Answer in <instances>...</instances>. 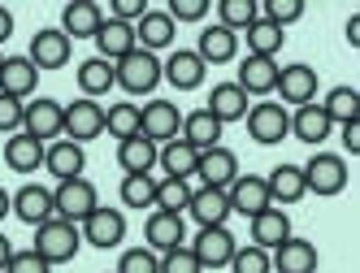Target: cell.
<instances>
[{"label": "cell", "instance_id": "6da1fadb", "mask_svg": "<svg viewBox=\"0 0 360 273\" xmlns=\"http://www.w3.org/2000/svg\"><path fill=\"white\" fill-rule=\"evenodd\" d=\"M304 173V191L308 195H321V200H330V195H343L347 182H352V169L339 152H317V157H308L300 165Z\"/></svg>", "mask_w": 360, "mask_h": 273}, {"label": "cell", "instance_id": "7a4b0ae2", "mask_svg": "<svg viewBox=\"0 0 360 273\" xmlns=\"http://www.w3.org/2000/svg\"><path fill=\"white\" fill-rule=\"evenodd\" d=\"M79 247H83L79 226H70V221H61V217H48L44 226H35V247H31V252L44 256L48 265L74 260V256H79Z\"/></svg>", "mask_w": 360, "mask_h": 273}, {"label": "cell", "instance_id": "3957f363", "mask_svg": "<svg viewBox=\"0 0 360 273\" xmlns=\"http://www.w3.org/2000/svg\"><path fill=\"white\" fill-rule=\"evenodd\" d=\"M113 79H117V87L126 95H152V91H157V83H161V57H152V53H143V48H135L131 57H122L113 65Z\"/></svg>", "mask_w": 360, "mask_h": 273}, {"label": "cell", "instance_id": "277c9868", "mask_svg": "<svg viewBox=\"0 0 360 273\" xmlns=\"http://www.w3.org/2000/svg\"><path fill=\"white\" fill-rule=\"evenodd\" d=\"M53 208L61 221L70 226H83V221L100 208V195H96V182L91 178H70V182H57L53 191Z\"/></svg>", "mask_w": 360, "mask_h": 273}, {"label": "cell", "instance_id": "5b68a950", "mask_svg": "<svg viewBox=\"0 0 360 273\" xmlns=\"http://www.w3.org/2000/svg\"><path fill=\"white\" fill-rule=\"evenodd\" d=\"M317 87H321V79H317V69L313 65H304V61H291V65H278V87H274V95H282V109H304V105H317Z\"/></svg>", "mask_w": 360, "mask_h": 273}, {"label": "cell", "instance_id": "8992f818", "mask_svg": "<svg viewBox=\"0 0 360 273\" xmlns=\"http://www.w3.org/2000/svg\"><path fill=\"white\" fill-rule=\"evenodd\" d=\"M61 121H65V105H57L53 95H35V100L22 105V131H27L31 139H39L44 147L65 139L61 135Z\"/></svg>", "mask_w": 360, "mask_h": 273}, {"label": "cell", "instance_id": "52a82bcc", "mask_svg": "<svg viewBox=\"0 0 360 273\" xmlns=\"http://www.w3.org/2000/svg\"><path fill=\"white\" fill-rule=\"evenodd\" d=\"M248 135L252 143H261V147H274L291 135V109H282L278 100H261V105H252L248 109Z\"/></svg>", "mask_w": 360, "mask_h": 273}, {"label": "cell", "instance_id": "ba28073f", "mask_svg": "<svg viewBox=\"0 0 360 273\" xmlns=\"http://www.w3.org/2000/svg\"><path fill=\"white\" fill-rule=\"evenodd\" d=\"M139 135L148 143H157V147L178 139V135H183V113H178V105L174 100H148L139 109Z\"/></svg>", "mask_w": 360, "mask_h": 273}, {"label": "cell", "instance_id": "9c48e42d", "mask_svg": "<svg viewBox=\"0 0 360 273\" xmlns=\"http://www.w3.org/2000/svg\"><path fill=\"white\" fill-rule=\"evenodd\" d=\"M61 135L70 143H91L96 135H105V109H100V100H87V95H79L74 105H65V121H61Z\"/></svg>", "mask_w": 360, "mask_h": 273}, {"label": "cell", "instance_id": "30bf717a", "mask_svg": "<svg viewBox=\"0 0 360 273\" xmlns=\"http://www.w3.org/2000/svg\"><path fill=\"white\" fill-rule=\"evenodd\" d=\"M187 243V221L178 217V213H161V208H152L148 221H143V247L148 252H174V247H183Z\"/></svg>", "mask_w": 360, "mask_h": 273}, {"label": "cell", "instance_id": "8fae6325", "mask_svg": "<svg viewBox=\"0 0 360 273\" xmlns=\"http://www.w3.org/2000/svg\"><path fill=\"white\" fill-rule=\"evenodd\" d=\"M79 234H83V243L100 247V252H109V247H117V243L126 239V213L100 204V208L83 221V226H79Z\"/></svg>", "mask_w": 360, "mask_h": 273}, {"label": "cell", "instance_id": "7c38bea8", "mask_svg": "<svg viewBox=\"0 0 360 273\" xmlns=\"http://www.w3.org/2000/svg\"><path fill=\"white\" fill-rule=\"evenodd\" d=\"M226 200H230V213H243L248 221H252L256 213L274 208V200H269V187H265V178H261V173H239V178L226 187Z\"/></svg>", "mask_w": 360, "mask_h": 273}, {"label": "cell", "instance_id": "4fadbf2b", "mask_svg": "<svg viewBox=\"0 0 360 273\" xmlns=\"http://www.w3.org/2000/svg\"><path fill=\"white\" fill-rule=\"evenodd\" d=\"M235 252H239V239L230 234L226 226H209V230H200V234H195V243H191V256L200 260V269H226Z\"/></svg>", "mask_w": 360, "mask_h": 273}, {"label": "cell", "instance_id": "5bb4252c", "mask_svg": "<svg viewBox=\"0 0 360 273\" xmlns=\"http://www.w3.org/2000/svg\"><path fill=\"white\" fill-rule=\"evenodd\" d=\"M204 74H209V65L195 57V48H174V53L161 61V79L174 91H195L204 83Z\"/></svg>", "mask_w": 360, "mask_h": 273}, {"label": "cell", "instance_id": "9a60e30c", "mask_svg": "<svg viewBox=\"0 0 360 273\" xmlns=\"http://www.w3.org/2000/svg\"><path fill=\"white\" fill-rule=\"evenodd\" d=\"M195 178H200V187H217V191H226L230 182L239 178V157L230 152L226 143H217V147H209V152H200Z\"/></svg>", "mask_w": 360, "mask_h": 273}, {"label": "cell", "instance_id": "2e32d148", "mask_svg": "<svg viewBox=\"0 0 360 273\" xmlns=\"http://www.w3.org/2000/svg\"><path fill=\"white\" fill-rule=\"evenodd\" d=\"M135 27L131 22H117V18H105L100 22V31H96V57L100 61H109V65H117L122 57H131L135 53Z\"/></svg>", "mask_w": 360, "mask_h": 273}, {"label": "cell", "instance_id": "e0dca14e", "mask_svg": "<svg viewBox=\"0 0 360 273\" xmlns=\"http://www.w3.org/2000/svg\"><path fill=\"white\" fill-rule=\"evenodd\" d=\"M70 48H74V44L65 39L61 27H48V31H35L27 61H31L35 69H61V65L70 61Z\"/></svg>", "mask_w": 360, "mask_h": 273}, {"label": "cell", "instance_id": "ac0fdd59", "mask_svg": "<svg viewBox=\"0 0 360 273\" xmlns=\"http://www.w3.org/2000/svg\"><path fill=\"white\" fill-rule=\"evenodd\" d=\"M269 265H274V273H317V243L291 234L282 247L269 252Z\"/></svg>", "mask_w": 360, "mask_h": 273}, {"label": "cell", "instance_id": "d6986e66", "mask_svg": "<svg viewBox=\"0 0 360 273\" xmlns=\"http://www.w3.org/2000/svg\"><path fill=\"white\" fill-rule=\"evenodd\" d=\"M100 22H105V9L96 5V0H70V5L61 9V31L65 39H96Z\"/></svg>", "mask_w": 360, "mask_h": 273}, {"label": "cell", "instance_id": "ffe728a7", "mask_svg": "<svg viewBox=\"0 0 360 273\" xmlns=\"http://www.w3.org/2000/svg\"><path fill=\"white\" fill-rule=\"evenodd\" d=\"M18 221H27V226H44L48 217H57L53 208V191L39 187V182H27L22 191H13V208H9Z\"/></svg>", "mask_w": 360, "mask_h": 273}, {"label": "cell", "instance_id": "44dd1931", "mask_svg": "<svg viewBox=\"0 0 360 273\" xmlns=\"http://www.w3.org/2000/svg\"><path fill=\"white\" fill-rule=\"evenodd\" d=\"M83 165H87V152H83L79 143H70V139H57V143H48V147H44V169L53 173L57 182L83 178Z\"/></svg>", "mask_w": 360, "mask_h": 273}, {"label": "cell", "instance_id": "7402d4cb", "mask_svg": "<svg viewBox=\"0 0 360 273\" xmlns=\"http://www.w3.org/2000/svg\"><path fill=\"white\" fill-rule=\"evenodd\" d=\"M35 87H39V69L27 57H5V65H0V95L27 105V95H35Z\"/></svg>", "mask_w": 360, "mask_h": 273}, {"label": "cell", "instance_id": "603a6c76", "mask_svg": "<svg viewBox=\"0 0 360 273\" xmlns=\"http://www.w3.org/2000/svg\"><path fill=\"white\" fill-rule=\"evenodd\" d=\"M295 230H291V217L287 208H265L252 217V247H261V252H274V247H282Z\"/></svg>", "mask_w": 360, "mask_h": 273}, {"label": "cell", "instance_id": "cb8c5ba5", "mask_svg": "<svg viewBox=\"0 0 360 273\" xmlns=\"http://www.w3.org/2000/svg\"><path fill=\"white\" fill-rule=\"evenodd\" d=\"M187 213H191V221L200 230L226 226V221H230V200H226V191H217V187H200V191H191Z\"/></svg>", "mask_w": 360, "mask_h": 273}, {"label": "cell", "instance_id": "d4e9b609", "mask_svg": "<svg viewBox=\"0 0 360 273\" xmlns=\"http://www.w3.org/2000/svg\"><path fill=\"white\" fill-rule=\"evenodd\" d=\"M174 35H178V27L169 22V13H165V9H148V13L135 22V44L143 48V53H152V57H157L161 48H169V44H174Z\"/></svg>", "mask_w": 360, "mask_h": 273}, {"label": "cell", "instance_id": "484cf974", "mask_svg": "<svg viewBox=\"0 0 360 273\" xmlns=\"http://www.w3.org/2000/svg\"><path fill=\"white\" fill-rule=\"evenodd\" d=\"M204 109H209V113L221 121V126H230V121H243V117H248L252 100L243 95L239 83H217V87L209 91V105H204Z\"/></svg>", "mask_w": 360, "mask_h": 273}, {"label": "cell", "instance_id": "4316f807", "mask_svg": "<svg viewBox=\"0 0 360 273\" xmlns=\"http://www.w3.org/2000/svg\"><path fill=\"white\" fill-rule=\"evenodd\" d=\"M235 83L243 87L248 100H252V95H274V87H278V61H269V57L239 61V79Z\"/></svg>", "mask_w": 360, "mask_h": 273}, {"label": "cell", "instance_id": "83f0119b", "mask_svg": "<svg viewBox=\"0 0 360 273\" xmlns=\"http://www.w3.org/2000/svg\"><path fill=\"white\" fill-rule=\"evenodd\" d=\"M195 57L204 65H226L239 57V35H230L226 27H204L200 31V44H195Z\"/></svg>", "mask_w": 360, "mask_h": 273}, {"label": "cell", "instance_id": "f1b7e54d", "mask_svg": "<svg viewBox=\"0 0 360 273\" xmlns=\"http://www.w3.org/2000/svg\"><path fill=\"white\" fill-rule=\"evenodd\" d=\"M265 187H269V200H274V208H287V204H300L304 200V173H300V165H274V173L265 178Z\"/></svg>", "mask_w": 360, "mask_h": 273}, {"label": "cell", "instance_id": "f546056e", "mask_svg": "<svg viewBox=\"0 0 360 273\" xmlns=\"http://www.w3.org/2000/svg\"><path fill=\"white\" fill-rule=\"evenodd\" d=\"M157 165L165 169V178H195V165H200V152L191 143H183V139H169V143H161L157 147Z\"/></svg>", "mask_w": 360, "mask_h": 273}, {"label": "cell", "instance_id": "4dcf8cb0", "mask_svg": "<svg viewBox=\"0 0 360 273\" xmlns=\"http://www.w3.org/2000/svg\"><path fill=\"white\" fill-rule=\"evenodd\" d=\"M5 165H9L13 173H35V169H44V143L31 139L27 131L9 135V139H5Z\"/></svg>", "mask_w": 360, "mask_h": 273}, {"label": "cell", "instance_id": "1f68e13d", "mask_svg": "<svg viewBox=\"0 0 360 273\" xmlns=\"http://www.w3.org/2000/svg\"><path fill=\"white\" fill-rule=\"evenodd\" d=\"M183 143H191L195 152H209V147H217L221 143V121L209 113V109H195V113H187L183 117V135H178Z\"/></svg>", "mask_w": 360, "mask_h": 273}, {"label": "cell", "instance_id": "d6a6232c", "mask_svg": "<svg viewBox=\"0 0 360 273\" xmlns=\"http://www.w3.org/2000/svg\"><path fill=\"white\" fill-rule=\"evenodd\" d=\"M334 126H330V117L321 113V105H304V109H291V135L300 139V143H308V147H317V143H326V135H330Z\"/></svg>", "mask_w": 360, "mask_h": 273}, {"label": "cell", "instance_id": "836d02e7", "mask_svg": "<svg viewBox=\"0 0 360 273\" xmlns=\"http://www.w3.org/2000/svg\"><path fill=\"white\" fill-rule=\"evenodd\" d=\"M321 113L330 117V126H347V121H360V91L356 87H330L326 100H321Z\"/></svg>", "mask_w": 360, "mask_h": 273}, {"label": "cell", "instance_id": "e575fe53", "mask_svg": "<svg viewBox=\"0 0 360 273\" xmlns=\"http://www.w3.org/2000/svg\"><path fill=\"white\" fill-rule=\"evenodd\" d=\"M243 35H248V57H269V61H274V57L282 53V44H287V31L274 27L269 18H256Z\"/></svg>", "mask_w": 360, "mask_h": 273}, {"label": "cell", "instance_id": "d590c367", "mask_svg": "<svg viewBox=\"0 0 360 273\" xmlns=\"http://www.w3.org/2000/svg\"><path fill=\"white\" fill-rule=\"evenodd\" d=\"M113 87H117V79H113V65H109V61L87 57V61L79 65V91L87 95V100H96V95H109Z\"/></svg>", "mask_w": 360, "mask_h": 273}, {"label": "cell", "instance_id": "8d00e7d4", "mask_svg": "<svg viewBox=\"0 0 360 273\" xmlns=\"http://www.w3.org/2000/svg\"><path fill=\"white\" fill-rule=\"evenodd\" d=\"M117 165L126 173H152V169H157V143H148L143 135L117 143Z\"/></svg>", "mask_w": 360, "mask_h": 273}, {"label": "cell", "instance_id": "74e56055", "mask_svg": "<svg viewBox=\"0 0 360 273\" xmlns=\"http://www.w3.org/2000/svg\"><path fill=\"white\" fill-rule=\"evenodd\" d=\"M105 135H113L117 143L139 135V105L135 100H117L113 109H105Z\"/></svg>", "mask_w": 360, "mask_h": 273}, {"label": "cell", "instance_id": "f35d334b", "mask_svg": "<svg viewBox=\"0 0 360 273\" xmlns=\"http://www.w3.org/2000/svg\"><path fill=\"white\" fill-rule=\"evenodd\" d=\"M122 204L126 208H152V204H157V178H152V173H126V178H122Z\"/></svg>", "mask_w": 360, "mask_h": 273}, {"label": "cell", "instance_id": "ab89813d", "mask_svg": "<svg viewBox=\"0 0 360 273\" xmlns=\"http://www.w3.org/2000/svg\"><path fill=\"white\" fill-rule=\"evenodd\" d=\"M217 27H226L230 35H239V31H248L256 18H261V9H256V0H221L217 5Z\"/></svg>", "mask_w": 360, "mask_h": 273}, {"label": "cell", "instance_id": "60d3db41", "mask_svg": "<svg viewBox=\"0 0 360 273\" xmlns=\"http://www.w3.org/2000/svg\"><path fill=\"white\" fill-rule=\"evenodd\" d=\"M187 204H191V182H183V178H161V182H157V204H152V208L183 217Z\"/></svg>", "mask_w": 360, "mask_h": 273}, {"label": "cell", "instance_id": "b9f144b4", "mask_svg": "<svg viewBox=\"0 0 360 273\" xmlns=\"http://www.w3.org/2000/svg\"><path fill=\"white\" fill-rule=\"evenodd\" d=\"M113 273H161V256L148 252V247H126Z\"/></svg>", "mask_w": 360, "mask_h": 273}, {"label": "cell", "instance_id": "7bdbcfd3", "mask_svg": "<svg viewBox=\"0 0 360 273\" xmlns=\"http://www.w3.org/2000/svg\"><path fill=\"white\" fill-rule=\"evenodd\" d=\"M226 269H235V273H274V265H269V252H261V247H239L235 256H230V265Z\"/></svg>", "mask_w": 360, "mask_h": 273}, {"label": "cell", "instance_id": "ee69618b", "mask_svg": "<svg viewBox=\"0 0 360 273\" xmlns=\"http://www.w3.org/2000/svg\"><path fill=\"white\" fill-rule=\"evenodd\" d=\"M304 9H308L304 0H265V13H261V18H269L274 27L287 31L291 22H300V18H304Z\"/></svg>", "mask_w": 360, "mask_h": 273}, {"label": "cell", "instance_id": "f6af8a7d", "mask_svg": "<svg viewBox=\"0 0 360 273\" xmlns=\"http://www.w3.org/2000/svg\"><path fill=\"white\" fill-rule=\"evenodd\" d=\"M161 273H204V269H200V260L191 256V247L183 243V247H174V252L161 256Z\"/></svg>", "mask_w": 360, "mask_h": 273}, {"label": "cell", "instance_id": "bcb514c9", "mask_svg": "<svg viewBox=\"0 0 360 273\" xmlns=\"http://www.w3.org/2000/svg\"><path fill=\"white\" fill-rule=\"evenodd\" d=\"M213 5H209V0H169V22H174V27H178V22H200L204 13H209Z\"/></svg>", "mask_w": 360, "mask_h": 273}, {"label": "cell", "instance_id": "7dc6e473", "mask_svg": "<svg viewBox=\"0 0 360 273\" xmlns=\"http://www.w3.org/2000/svg\"><path fill=\"white\" fill-rule=\"evenodd\" d=\"M5 273H53V265H48L44 256H35L31 247H27V252H13V256H9Z\"/></svg>", "mask_w": 360, "mask_h": 273}, {"label": "cell", "instance_id": "c3c4849f", "mask_svg": "<svg viewBox=\"0 0 360 273\" xmlns=\"http://www.w3.org/2000/svg\"><path fill=\"white\" fill-rule=\"evenodd\" d=\"M22 131V100L0 95V135H18Z\"/></svg>", "mask_w": 360, "mask_h": 273}, {"label": "cell", "instance_id": "681fc988", "mask_svg": "<svg viewBox=\"0 0 360 273\" xmlns=\"http://www.w3.org/2000/svg\"><path fill=\"white\" fill-rule=\"evenodd\" d=\"M148 13V0H113V5H109V18H117V22H131V27H135V22Z\"/></svg>", "mask_w": 360, "mask_h": 273}, {"label": "cell", "instance_id": "f907efd6", "mask_svg": "<svg viewBox=\"0 0 360 273\" xmlns=\"http://www.w3.org/2000/svg\"><path fill=\"white\" fill-rule=\"evenodd\" d=\"M339 131H343V147L356 157L360 152V121H347V126H339Z\"/></svg>", "mask_w": 360, "mask_h": 273}, {"label": "cell", "instance_id": "816d5d0a", "mask_svg": "<svg viewBox=\"0 0 360 273\" xmlns=\"http://www.w3.org/2000/svg\"><path fill=\"white\" fill-rule=\"evenodd\" d=\"M9 35H13V13H9L5 5H0V44H5Z\"/></svg>", "mask_w": 360, "mask_h": 273}, {"label": "cell", "instance_id": "f5cc1de1", "mask_svg": "<svg viewBox=\"0 0 360 273\" xmlns=\"http://www.w3.org/2000/svg\"><path fill=\"white\" fill-rule=\"evenodd\" d=\"M347 44H352V48H360V13H352V18H347Z\"/></svg>", "mask_w": 360, "mask_h": 273}, {"label": "cell", "instance_id": "db71d44e", "mask_svg": "<svg viewBox=\"0 0 360 273\" xmlns=\"http://www.w3.org/2000/svg\"><path fill=\"white\" fill-rule=\"evenodd\" d=\"M9 256H13V243H9V234H0V273H5Z\"/></svg>", "mask_w": 360, "mask_h": 273}, {"label": "cell", "instance_id": "11a10c76", "mask_svg": "<svg viewBox=\"0 0 360 273\" xmlns=\"http://www.w3.org/2000/svg\"><path fill=\"white\" fill-rule=\"evenodd\" d=\"M9 208H13V195H9L5 187H0V221H5V217H9Z\"/></svg>", "mask_w": 360, "mask_h": 273}, {"label": "cell", "instance_id": "9f6ffc18", "mask_svg": "<svg viewBox=\"0 0 360 273\" xmlns=\"http://www.w3.org/2000/svg\"><path fill=\"white\" fill-rule=\"evenodd\" d=\"M0 65H5V53H0Z\"/></svg>", "mask_w": 360, "mask_h": 273}]
</instances>
